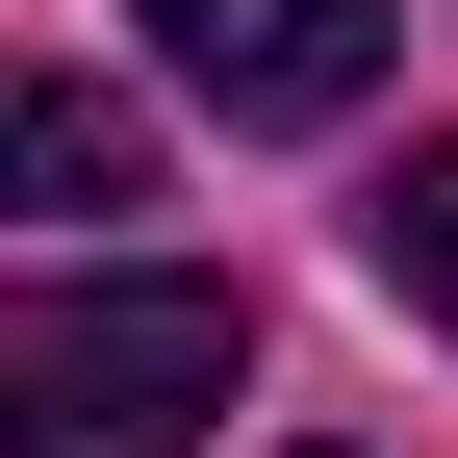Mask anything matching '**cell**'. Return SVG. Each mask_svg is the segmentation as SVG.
Here are the masks:
<instances>
[{
	"label": "cell",
	"instance_id": "6da1fadb",
	"mask_svg": "<svg viewBox=\"0 0 458 458\" xmlns=\"http://www.w3.org/2000/svg\"><path fill=\"white\" fill-rule=\"evenodd\" d=\"M229 280H26L0 306V433L26 458H179L229 408Z\"/></svg>",
	"mask_w": 458,
	"mask_h": 458
},
{
	"label": "cell",
	"instance_id": "277c9868",
	"mask_svg": "<svg viewBox=\"0 0 458 458\" xmlns=\"http://www.w3.org/2000/svg\"><path fill=\"white\" fill-rule=\"evenodd\" d=\"M357 229H382V280L458 331V153H382V204H357Z\"/></svg>",
	"mask_w": 458,
	"mask_h": 458
},
{
	"label": "cell",
	"instance_id": "3957f363",
	"mask_svg": "<svg viewBox=\"0 0 458 458\" xmlns=\"http://www.w3.org/2000/svg\"><path fill=\"white\" fill-rule=\"evenodd\" d=\"M0 179H26L51 229H77V204H128V102H102V77H26V102H0Z\"/></svg>",
	"mask_w": 458,
	"mask_h": 458
},
{
	"label": "cell",
	"instance_id": "7a4b0ae2",
	"mask_svg": "<svg viewBox=\"0 0 458 458\" xmlns=\"http://www.w3.org/2000/svg\"><path fill=\"white\" fill-rule=\"evenodd\" d=\"M153 51H179L229 128H357L382 102V0H153Z\"/></svg>",
	"mask_w": 458,
	"mask_h": 458
}]
</instances>
